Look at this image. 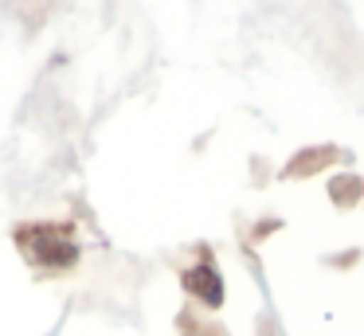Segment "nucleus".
Masks as SVG:
<instances>
[{"instance_id": "1", "label": "nucleus", "mask_w": 364, "mask_h": 336, "mask_svg": "<svg viewBox=\"0 0 364 336\" xmlns=\"http://www.w3.org/2000/svg\"><path fill=\"white\" fill-rule=\"evenodd\" d=\"M16 242L40 270H71L79 262V242L67 223H28L16 231Z\"/></svg>"}, {"instance_id": "2", "label": "nucleus", "mask_w": 364, "mask_h": 336, "mask_svg": "<svg viewBox=\"0 0 364 336\" xmlns=\"http://www.w3.org/2000/svg\"><path fill=\"white\" fill-rule=\"evenodd\" d=\"M184 289H188L192 297H200L204 305H223V286H220V273L212 270V266H192V270H184Z\"/></svg>"}]
</instances>
